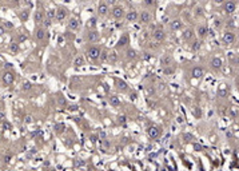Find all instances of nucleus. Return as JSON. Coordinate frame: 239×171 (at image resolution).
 Masks as SVG:
<instances>
[{
    "label": "nucleus",
    "mask_w": 239,
    "mask_h": 171,
    "mask_svg": "<svg viewBox=\"0 0 239 171\" xmlns=\"http://www.w3.org/2000/svg\"><path fill=\"white\" fill-rule=\"evenodd\" d=\"M100 53H102V50H100V47H98V46H90V47L86 50V55H87V57L90 59V60H94V61H96L98 59H99Z\"/></svg>",
    "instance_id": "1"
},
{
    "label": "nucleus",
    "mask_w": 239,
    "mask_h": 171,
    "mask_svg": "<svg viewBox=\"0 0 239 171\" xmlns=\"http://www.w3.org/2000/svg\"><path fill=\"white\" fill-rule=\"evenodd\" d=\"M235 42V34L231 32V31H226L223 35H222V43L224 46H231V44Z\"/></svg>",
    "instance_id": "2"
},
{
    "label": "nucleus",
    "mask_w": 239,
    "mask_h": 171,
    "mask_svg": "<svg viewBox=\"0 0 239 171\" xmlns=\"http://www.w3.org/2000/svg\"><path fill=\"white\" fill-rule=\"evenodd\" d=\"M111 13H112V16L116 20H120V19H123L124 16H126V12H124V8H123L122 5H115L112 8V11H111Z\"/></svg>",
    "instance_id": "3"
},
{
    "label": "nucleus",
    "mask_w": 239,
    "mask_h": 171,
    "mask_svg": "<svg viewBox=\"0 0 239 171\" xmlns=\"http://www.w3.org/2000/svg\"><path fill=\"white\" fill-rule=\"evenodd\" d=\"M110 12V7L107 4V1H100L99 4H98V15L102 16V18H104L107 16Z\"/></svg>",
    "instance_id": "4"
},
{
    "label": "nucleus",
    "mask_w": 239,
    "mask_h": 171,
    "mask_svg": "<svg viewBox=\"0 0 239 171\" xmlns=\"http://www.w3.org/2000/svg\"><path fill=\"white\" fill-rule=\"evenodd\" d=\"M84 39L87 40L88 43H96V42L99 40V34H98L95 30H90V31H87V32H86Z\"/></svg>",
    "instance_id": "5"
},
{
    "label": "nucleus",
    "mask_w": 239,
    "mask_h": 171,
    "mask_svg": "<svg viewBox=\"0 0 239 171\" xmlns=\"http://www.w3.org/2000/svg\"><path fill=\"white\" fill-rule=\"evenodd\" d=\"M210 66H211V68H213L214 71H221L222 68H223V60H222V57H213L211 59V61H210Z\"/></svg>",
    "instance_id": "6"
},
{
    "label": "nucleus",
    "mask_w": 239,
    "mask_h": 171,
    "mask_svg": "<svg viewBox=\"0 0 239 171\" xmlns=\"http://www.w3.org/2000/svg\"><path fill=\"white\" fill-rule=\"evenodd\" d=\"M235 9H236V4L234 0H226L223 3V11L226 13H232L235 12Z\"/></svg>",
    "instance_id": "7"
},
{
    "label": "nucleus",
    "mask_w": 239,
    "mask_h": 171,
    "mask_svg": "<svg viewBox=\"0 0 239 171\" xmlns=\"http://www.w3.org/2000/svg\"><path fill=\"white\" fill-rule=\"evenodd\" d=\"M126 20L128 23H134V22H138V19H139V13L138 11H135V9H131V11H127L126 12Z\"/></svg>",
    "instance_id": "8"
},
{
    "label": "nucleus",
    "mask_w": 239,
    "mask_h": 171,
    "mask_svg": "<svg viewBox=\"0 0 239 171\" xmlns=\"http://www.w3.org/2000/svg\"><path fill=\"white\" fill-rule=\"evenodd\" d=\"M152 39L155 40V42H163L166 39V32L164 30H162V28H158L152 32Z\"/></svg>",
    "instance_id": "9"
},
{
    "label": "nucleus",
    "mask_w": 239,
    "mask_h": 171,
    "mask_svg": "<svg viewBox=\"0 0 239 171\" xmlns=\"http://www.w3.org/2000/svg\"><path fill=\"white\" fill-rule=\"evenodd\" d=\"M147 134H148V136H150L151 139H158V138L160 136L162 131H160V128H159V127H156V126H152V127H150L147 130Z\"/></svg>",
    "instance_id": "10"
},
{
    "label": "nucleus",
    "mask_w": 239,
    "mask_h": 171,
    "mask_svg": "<svg viewBox=\"0 0 239 171\" xmlns=\"http://www.w3.org/2000/svg\"><path fill=\"white\" fill-rule=\"evenodd\" d=\"M151 19H152V16L148 11H142V12L139 13V19H138V20H139L142 24H148V23L151 22Z\"/></svg>",
    "instance_id": "11"
},
{
    "label": "nucleus",
    "mask_w": 239,
    "mask_h": 171,
    "mask_svg": "<svg viewBox=\"0 0 239 171\" xmlns=\"http://www.w3.org/2000/svg\"><path fill=\"white\" fill-rule=\"evenodd\" d=\"M203 75H204V70L200 66H196L191 70V76L194 79H200Z\"/></svg>",
    "instance_id": "12"
},
{
    "label": "nucleus",
    "mask_w": 239,
    "mask_h": 171,
    "mask_svg": "<svg viewBox=\"0 0 239 171\" xmlns=\"http://www.w3.org/2000/svg\"><path fill=\"white\" fill-rule=\"evenodd\" d=\"M160 64L163 66V68H164V67H171L174 64V59H172L171 55H164V56H162V59H160Z\"/></svg>",
    "instance_id": "13"
},
{
    "label": "nucleus",
    "mask_w": 239,
    "mask_h": 171,
    "mask_svg": "<svg viewBox=\"0 0 239 171\" xmlns=\"http://www.w3.org/2000/svg\"><path fill=\"white\" fill-rule=\"evenodd\" d=\"M182 27H183V22L180 20V19H174V20L170 22V28H171L172 31L182 30Z\"/></svg>",
    "instance_id": "14"
},
{
    "label": "nucleus",
    "mask_w": 239,
    "mask_h": 171,
    "mask_svg": "<svg viewBox=\"0 0 239 171\" xmlns=\"http://www.w3.org/2000/svg\"><path fill=\"white\" fill-rule=\"evenodd\" d=\"M192 38H194V31H192L191 28H187V30H184L182 32V39L183 40L188 42V40H191Z\"/></svg>",
    "instance_id": "15"
},
{
    "label": "nucleus",
    "mask_w": 239,
    "mask_h": 171,
    "mask_svg": "<svg viewBox=\"0 0 239 171\" xmlns=\"http://www.w3.org/2000/svg\"><path fill=\"white\" fill-rule=\"evenodd\" d=\"M108 102L110 104H111V107H115V108H118V107H120V104H122V102H120V99L118 96H115V95H112V96L108 98Z\"/></svg>",
    "instance_id": "16"
},
{
    "label": "nucleus",
    "mask_w": 239,
    "mask_h": 171,
    "mask_svg": "<svg viewBox=\"0 0 239 171\" xmlns=\"http://www.w3.org/2000/svg\"><path fill=\"white\" fill-rule=\"evenodd\" d=\"M196 32H198V35L203 39V38H206L207 34H209V28H207L206 26H199L198 27V30H196Z\"/></svg>",
    "instance_id": "17"
},
{
    "label": "nucleus",
    "mask_w": 239,
    "mask_h": 171,
    "mask_svg": "<svg viewBox=\"0 0 239 171\" xmlns=\"http://www.w3.org/2000/svg\"><path fill=\"white\" fill-rule=\"evenodd\" d=\"M65 16H67V11L64 8H60L56 11V19L57 22H61V20H64Z\"/></svg>",
    "instance_id": "18"
},
{
    "label": "nucleus",
    "mask_w": 239,
    "mask_h": 171,
    "mask_svg": "<svg viewBox=\"0 0 239 171\" xmlns=\"http://www.w3.org/2000/svg\"><path fill=\"white\" fill-rule=\"evenodd\" d=\"M68 28L70 30H78L79 28V20L76 18H71L68 22Z\"/></svg>",
    "instance_id": "19"
},
{
    "label": "nucleus",
    "mask_w": 239,
    "mask_h": 171,
    "mask_svg": "<svg viewBox=\"0 0 239 171\" xmlns=\"http://www.w3.org/2000/svg\"><path fill=\"white\" fill-rule=\"evenodd\" d=\"M130 42V39H128V35H122V38L119 39V42H118V47H124V46H127V43Z\"/></svg>",
    "instance_id": "20"
},
{
    "label": "nucleus",
    "mask_w": 239,
    "mask_h": 171,
    "mask_svg": "<svg viewBox=\"0 0 239 171\" xmlns=\"http://www.w3.org/2000/svg\"><path fill=\"white\" fill-rule=\"evenodd\" d=\"M44 36H46V31L43 28H39V30H36V34H35V38L36 40H43Z\"/></svg>",
    "instance_id": "21"
},
{
    "label": "nucleus",
    "mask_w": 239,
    "mask_h": 171,
    "mask_svg": "<svg viewBox=\"0 0 239 171\" xmlns=\"http://www.w3.org/2000/svg\"><path fill=\"white\" fill-rule=\"evenodd\" d=\"M3 79H4V82L5 83H12L13 82V79H15V76H13L12 74H11V72H5L4 74V76H3Z\"/></svg>",
    "instance_id": "22"
},
{
    "label": "nucleus",
    "mask_w": 239,
    "mask_h": 171,
    "mask_svg": "<svg viewBox=\"0 0 239 171\" xmlns=\"http://www.w3.org/2000/svg\"><path fill=\"white\" fill-rule=\"evenodd\" d=\"M108 61L111 63V64H115V63L118 61V53L115 52V51L110 52V55H108Z\"/></svg>",
    "instance_id": "23"
},
{
    "label": "nucleus",
    "mask_w": 239,
    "mask_h": 171,
    "mask_svg": "<svg viewBox=\"0 0 239 171\" xmlns=\"http://www.w3.org/2000/svg\"><path fill=\"white\" fill-rule=\"evenodd\" d=\"M83 64H84V57L83 56H78V57H75V60H74V66L78 68V67H82Z\"/></svg>",
    "instance_id": "24"
},
{
    "label": "nucleus",
    "mask_w": 239,
    "mask_h": 171,
    "mask_svg": "<svg viewBox=\"0 0 239 171\" xmlns=\"http://www.w3.org/2000/svg\"><path fill=\"white\" fill-rule=\"evenodd\" d=\"M126 56H127V59H128V60H131V59H135V57H136V51H135V50H132V48H128V50H127V52H126Z\"/></svg>",
    "instance_id": "25"
},
{
    "label": "nucleus",
    "mask_w": 239,
    "mask_h": 171,
    "mask_svg": "<svg viewBox=\"0 0 239 171\" xmlns=\"http://www.w3.org/2000/svg\"><path fill=\"white\" fill-rule=\"evenodd\" d=\"M43 19H44L43 12H42V11H36V13H35V22L36 23H42V22H43Z\"/></svg>",
    "instance_id": "26"
},
{
    "label": "nucleus",
    "mask_w": 239,
    "mask_h": 171,
    "mask_svg": "<svg viewBox=\"0 0 239 171\" xmlns=\"http://www.w3.org/2000/svg\"><path fill=\"white\" fill-rule=\"evenodd\" d=\"M87 27H88V28H90V30H95V27H96V19H95V18H91V19H88Z\"/></svg>",
    "instance_id": "27"
},
{
    "label": "nucleus",
    "mask_w": 239,
    "mask_h": 171,
    "mask_svg": "<svg viewBox=\"0 0 239 171\" xmlns=\"http://www.w3.org/2000/svg\"><path fill=\"white\" fill-rule=\"evenodd\" d=\"M108 55H110V52H107V51H102V53H100V60L102 61L108 60Z\"/></svg>",
    "instance_id": "28"
},
{
    "label": "nucleus",
    "mask_w": 239,
    "mask_h": 171,
    "mask_svg": "<svg viewBox=\"0 0 239 171\" xmlns=\"http://www.w3.org/2000/svg\"><path fill=\"white\" fill-rule=\"evenodd\" d=\"M47 18L51 20V19H53V18H56V11L55 9H50L47 12Z\"/></svg>",
    "instance_id": "29"
},
{
    "label": "nucleus",
    "mask_w": 239,
    "mask_h": 171,
    "mask_svg": "<svg viewBox=\"0 0 239 171\" xmlns=\"http://www.w3.org/2000/svg\"><path fill=\"white\" fill-rule=\"evenodd\" d=\"M143 3L147 7H154L155 5V0H143Z\"/></svg>",
    "instance_id": "30"
},
{
    "label": "nucleus",
    "mask_w": 239,
    "mask_h": 171,
    "mask_svg": "<svg viewBox=\"0 0 239 171\" xmlns=\"http://www.w3.org/2000/svg\"><path fill=\"white\" fill-rule=\"evenodd\" d=\"M199 48H200V42H194L191 46V50L192 51H196V50H199Z\"/></svg>",
    "instance_id": "31"
},
{
    "label": "nucleus",
    "mask_w": 239,
    "mask_h": 171,
    "mask_svg": "<svg viewBox=\"0 0 239 171\" xmlns=\"http://www.w3.org/2000/svg\"><path fill=\"white\" fill-rule=\"evenodd\" d=\"M119 88L124 91V90H127V84L124 83V82H119Z\"/></svg>",
    "instance_id": "32"
},
{
    "label": "nucleus",
    "mask_w": 239,
    "mask_h": 171,
    "mask_svg": "<svg viewBox=\"0 0 239 171\" xmlns=\"http://www.w3.org/2000/svg\"><path fill=\"white\" fill-rule=\"evenodd\" d=\"M195 15H196V16H200V15H203V11H202V8H200V7L195 8Z\"/></svg>",
    "instance_id": "33"
},
{
    "label": "nucleus",
    "mask_w": 239,
    "mask_h": 171,
    "mask_svg": "<svg viewBox=\"0 0 239 171\" xmlns=\"http://www.w3.org/2000/svg\"><path fill=\"white\" fill-rule=\"evenodd\" d=\"M213 1L215 4H223V3H224V0H213Z\"/></svg>",
    "instance_id": "34"
},
{
    "label": "nucleus",
    "mask_w": 239,
    "mask_h": 171,
    "mask_svg": "<svg viewBox=\"0 0 239 171\" xmlns=\"http://www.w3.org/2000/svg\"><path fill=\"white\" fill-rule=\"evenodd\" d=\"M11 50H12V51H18V46H16V44H12V46H11Z\"/></svg>",
    "instance_id": "35"
},
{
    "label": "nucleus",
    "mask_w": 239,
    "mask_h": 171,
    "mask_svg": "<svg viewBox=\"0 0 239 171\" xmlns=\"http://www.w3.org/2000/svg\"><path fill=\"white\" fill-rule=\"evenodd\" d=\"M116 0H107V4H115Z\"/></svg>",
    "instance_id": "36"
},
{
    "label": "nucleus",
    "mask_w": 239,
    "mask_h": 171,
    "mask_svg": "<svg viewBox=\"0 0 239 171\" xmlns=\"http://www.w3.org/2000/svg\"><path fill=\"white\" fill-rule=\"evenodd\" d=\"M22 19H27V12L26 13H22Z\"/></svg>",
    "instance_id": "37"
},
{
    "label": "nucleus",
    "mask_w": 239,
    "mask_h": 171,
    "mask_svg": "<svg viewBox=\"0 0 239 171\" xmlns=\"http://www.w3.org/2000/svg\"><path fill=\"white\" fill-rule=\"evenodd\" d=\"M3 32H4V28H3V27H0V35H1Z\"/></svg>",
    "instance_id": "38"
},
{
    "label": "nucleus",
    "mask_w": 239,
    "mask_h": 171,
    "mask_svg": "<svg viewBox=\"0 0 239 171\" xmlns=\"http://www.w3.org/2000/svg\"><path fill=\"white\" fill-rule=\"evenodd\" d=\"M236 87L239 88V78H236Z\"/></svg>",
    "instance_id": "39"
}]
</instances>
